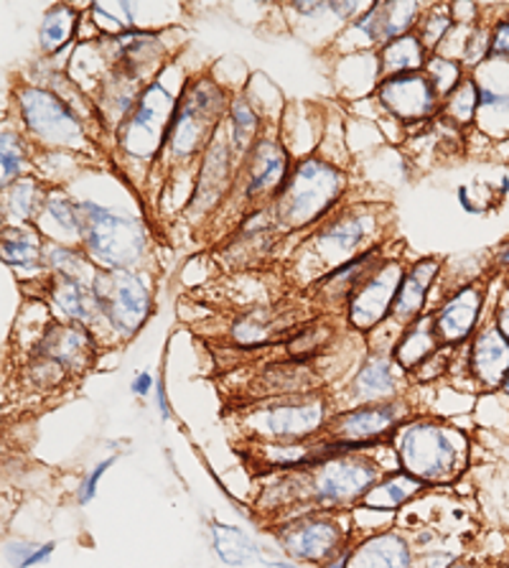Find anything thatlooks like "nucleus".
Segmentation results:
<instances>
[{
	"mask_svg": "<svg viewBox=\"0 0 509 568\" xmlns=\"http://www.w3.org/2000/svg\"><path fill=\"white\" fill-rule=\"evenodd\" d=\"M403 471L420 479L426 487L448 485L461 475L469 459V442L459 428L438 420L403 424L393 436Z\"/></svg>",
	"mask_w": 509,
	"mask_h": 568,
	"instance_id": "f257e3e1",
	"label": "nucleus"
},
{
	"mask_svg": "<svg viewBox=\"0 0 509 568\" xmlns=\"http://www.w3.org/2000/svg\"><path fill=\"white\" fill-rule=\"evenodd\" d=\"M344 192L342 171L322 159H306L291 171L275 196V217L288 227H308L332 210Z\"/></svg>",
	"mask_w": 509,
	"mask_h": 568,
	"instance_id": "f03ea898",
	"label": "nucleus"
},
{
	"mask_svg": "<svg viewBox=\"0 0 509 568\" xmlns=\"http://www.w3.org/2000/svg\"><path fill=\"white\" fill-rule=\"evenodd\" d=\"M383 479V471L375 462L357 454H342L334 459L318 464L311 471L308 493L311 503L318 510H347L362 505L369 489Z\"/></svg>",
	"mask_w": 509,
	"mask_h": 568,
	"instance_id": "7ed1b4c3",
	"label": "nucleus"
},
{
	"mask_svg": "<svg viewBox=\"0 0 509 568\" xmlns=\"http://www.w3.org/2000/svg\"><path fill=\"white\" fill-rule=\"evenodd\" d=\"M84 210V245L102 271H128L143 253V232L138 222L120 217L92 202Z\"/></svg>",
	"mask_w": 509,
	"mask_h": 568,
	"instance_id": "20e7f679",
	"label": "nucleus"
},
{
	"mask_svg": "<svg viewBox=\"0 0 509 568\" xmlns=\"http://www.w3.org/2000/svg\"><path fill=\"white\" fill-rule=\"evenodd\" d=\"M100 314L123 337L133 334L151 316V294L133 273L128 271H98L92 278Z\"/></svg>",
	"mask_w": 509,
	"mask_h": 568,
	"instance_id": "39448f33",
	"label": "nucleus"
},
{
	"mask_svg": "<svg viewBox=\"0 0 509 568\" xmlns=\"http://www.w3.org/2000/svg\"><path fill=\"white\" fill-rule=\"evenodd\" d=\"M21 115L29 131L39 143L54 149H82L84 128L74 110L54 92L41 88H26L19 94Z\"/></svg>",
	"mask_w": 509,
	"mask_h": 568,
	"instance_id": "423d86ee",
	"label": "nucleus"
},
{
	"mask_svg": "<svg viewBox=\"0 0 509 568\" xmlns=\"http://www.w3.org/2000/svg\"><path fill=\"white\" fill-rule=\"evenodd\" d=\"M222 113V94L210 82H200L179 98L176 115L171 120L166 145L176 156H192L214 133Z\"/></svg>",
	"mask_w": 509,
	"mask_h": 568,
	"instance_id": "0eeeda50",
	"label": "nucleus"
},
{
	"mask_svg": "<svg viewBox=\"0 0 509 568\" xmlns=\"http://www.w3.org/2000/svg\"><path fill=\"white\" fill-rule=\"evenodd\" d=\"M403 424H408V408L403 403H367V406L339 413L326 426V432L349 454H357L359 449L385 442L387 436H395Z\"/></svg>",
	"mask_w": 509,
	"mask_h": 568,
	"instance_id": "6e6552de",
	"label": "nucleus"
},
{
	"mask_svg": "<svg viewBox=\"0 0 509 568\" xmlns=\"http://www.w3.org/2000/svg\"><path fill=\"white\" fill-rule=\"evenodd\" d=\"M278 540L298 564L326 566L339 550L347 548V530L329 513L304 515L278 528Z\"/></svg>",
	"mask_w": 509,
	"mask_h": 568,
	"instance_id": "1a4fd4ad",
	"label": "nucleus"
},
{
	"mask_svg": "<svg viewBox=\"0 0 509 568\" xmlns=\"http://www.w3.org/2000/svg\"><path fill=\"white\" fill-rule=\"evenodd\" d=\"M253 432L281 444H298L318 434L326 424V406L322 398H293L255 410Z\"/></svg>",
	"mask_w": 509,
	"mask_h": 568,
	"instance_id": "9d476101",
	"label": "nucleus"
},
{
	"mask_svg": "<svg viewBox=\"0 0 509 568\" xmlns=\"http://www.w3.org/2000/svg\"><path fill=\"white\" fill-rule=\"evenodd\" d=\"M405 268L398 261H385L373 268L359 286L352 291L349 304H347V316L349 324L359 332L375 329L390 318L395 296H398V288L403 283Z\"/></svg>",
	"mask_w": 509,
	"mask_h": 568,
	"instance_id": "9b49d317",
	"label": "nucleus"
},
{
	"mask_svg": "<svg viewBox=\"0 0 509 568\" xmlns=\"http://www.w3.org/2000/svg\"><path fill=\"white\" fill-rule=\"evenodd\" d=\"M375 94L379 105L405 125L426 123L441 110V98H438L426 72L385 77V80L377 82Z\"/></svg>",
	"mask_w": 509,
	"mask_h": 568,
	"instance_id": "f8f14e48",
	"label": "nucleus"
},
{
	"mask_svg": "<svg viewBox=\"0 0 509 568\" xmlns=\"http://www.w3.org/2000/svg\"><path fill=\"white\" fill-rule=\"evenodd\" d=\"M37 355L41 365L54 367L59 373H80L94 359V342L88 326L69 322L54 324L39 342Z\"/></svg>",
	"mask_w": 509,
	"mask_h": 568,
	"instance_id": "ddd939ff",
	"label": "nucleus"
},
{
	"mask_svg": "<svg viewBox=\"0 0 509 568\" xmlns=\"http://www.w3.org/2000/svg\"><path fill=\"white\" fill-rule=\"evenodd\" d=\"M176 105L179 100L166 94L161 82L151 84L149 90L141 92V98H138L131 113H128V120L123 123V141L138 143L155 138L159 145H166L171 120L176 115Z\"/></svg>",
	"mask_w": 509,
	"mask_h": 568,
	"instance_id": "4468645a",
	"label": "nucleus"
},
{
	"mask_svg": "<svg viewBox=\"0 0 509 568\" xmlns=\"http://www.w3.org/2000/svg\"><path fill=\"white\" fill-rule=\"evenodd\" d=\"M481 308H485V288L474 286V283L444 301L441 308L434 314L436 334L444 347H456V344H464L471 337L479 324Z\"/></svg>",
	"mask_w": 509,
	"mask_h": 568,
	"instance_id": "2eb2a0df",
	"label": "nucleus"
},
{
	"mask_svg": "<svg viewBox=\"0 0 509 568\" xmlns=\"http://www.w3.org/2000/svg\"><path fill=\"white\" fill-rule=\"evenodd\" d=\"M469 369L471 377L485 390H497L505 385V377L509 373V342L497 324L481 329L474 337L471 352H469Z\"/></svg>",
	"mask_w": 509,
	"mask_h": 568,
	"instance_id": "dca6fc26",
	"label": "nucleus"
},
{
	"mask_svg": "<svg viewBox=\"0 0 509 568\" xmlns=\"http://www.w3.org/2000/svg\"><path fill=\"white\" fill-rule=\"evenodd\" d=\"M418 3H387V0H379V3L369 6V11L355 23V31L367 37L369 44L385 47L410 33L413 26L418 23Z\"/></svg>",
	"mask_w": 509,
	"mask_h": 568,
	"instance_id": "f3484780",
	"label": "nucleus"
},
{
	"mask_svg": "<svg viewBox=\"0 0 509 568\" xmlns=\"http://www.w3.org/2000/svg\"><path fill=\"white\" fill-rule=\"evenodd\" d=\"M291 161L286 149L278 141H261L253 145L250 153V174H247V196L273 194L278 196L283 186L288 184Z\"/></svg>",
	"mask_w": 509,
	"mask_h": 568,
	"instance_id": "a211bd4d",
	"label": "nucleus"
},
{
	"mask_svg": "<svg viewBox=\"0 0 509 568\" xmlns=\"http://www.w3.org/2000/svg\"><path fill=\"white\" fill-rule=\"evenodd\" d=\"M438 271H441V263L434 261V257L413 263L410 268L405 271L398 296H395V304H393V314H390V318L400 322L403 329L410 322H416L418 316H423V308H426L430 288H434V281L438 278Z\"/></svg>",
	"mask_w": 509,
	"mask_h": 568,
	"instance_id": "6ab92c4d",
	"label": "nucleus"
},
{
	"mask_svg": "<svg viewBox=\"0 0 509 568\" xmlns=\"http://www.w3.org/2000/svg\"><path fill=\"white\" fill-rule=\"evenodd\" d=\"M441 349L444 344L436 334L434 314H423L403 329L400 339L395 342L393 347V359L403 373H410V369H418L420 365H426L428 359Z\"/></svg>",
	"mask_w": 509,
	"mask_h": 568,
	"instance_id": "aec40b11",
	"label": "nucleus"
},
{
	"mask_svg": "<svg viewBox=\"0 0 509 568\" xmlns=\"http://www.w3.org/2000/svg\"><path fill=\"white\" fill-rule=\"evenodd\" d=\"M349 568H413L408 540L398 532H377L355 546Z\"/></svg>",
	"mask_w": 509,
	"mask_h": 568,
	"instance_id": "412c9836",
	"label": "nucleus"
},
{
	"mask_svg": "<svg viewBox=\"0 0 509 568\" xmlns=\"http://www.w3.org/2000/svg\"><path fill=\"white\" fill-rule=\"evenodd\" d=\"M51 304H54L69 322L84 326L102 318L92 283H84L82 278H74V275H59V281H54V286H51Z\"/></svg>",
	"mask_w": 509,
	"mask_h": 568,
	"instance_id": "4be33fe9",
	"label": "nucleus"
},
{
	"mask_svg": "<svg viewBox=\"0 0 509 568\" xmlns=\"http://www.w3.org/2000/svg\"><path fill=\"white\" fill-rule=\"evenodd\" d=\"M398 365L395 359L387 357H373L365 365L352 383V395L367 406V403H383L385 398H393L398 393Z\"/></svg>",
	"mask_w": 509,
	"mask_h": 568,
	"instance_id": "5701e85b",
	"label": "nucleus"
},
{
	"mask_svg": "<svg viewBox=\"0 0 509 568\" xmlns=\"http://www.w3.org/2000/svg\"><path fill=\"white\" fill-rule=\"evenodd\" d=\"M377 59H379L377 74L379 80H385V77H395V74L423 72V67L428 62V51L420 44L416 31H410L379 49Z\"/></svg>",
	"mask_w": 509,
	"mask_h": 568,
	"instance_id": "b1692460",
	"label": "nucleus"
},
{
	"mask_svg": "<svg viewBox=\"0 0 509 568\" xmlns=\"http://www.w3.org/2000/svg\"><path fill=\"white\" fill-rule=\"evenodd\" d=\"M426 485L416 479L408 471H395V475H387L377 481V485L369 489L362 507L365 510H398V507L408 505L413 497H418Z\"/></svg>",
	"mask_w": 509,
	"mask_h": 568,
	"instance_id": "393cba45",
	"label": "nucleus"
},
{
	"mask_svg": "<svg viewBox=\"0 0 509 568\" xmlns=\"http://www.w3.org/2000/svg\"><path fill=\"white\" fill-rule=\"evenodd\" d=\"M212 540L217 556L227 566H245L261 556V550L250 540L247 532L235 528V525L212 523Z\"/></svg>",
	"mask_w": 509,
	"mask_h": 568,
	"instance_id": "a878e982",
	"label": "nucleus"
},
{
	"mask_svg": "<svg viewBox=\"0 0 509 568\" xmlns=\"http://www.w3.org/2000/svg\"><path fill=\"white\" fill-rule=\"evenodd\" d=\"M47 245L41 243L39 232L33 230H8L3 235V263L11 265V268H31V265H39L44 261Z\"/></svg>",
	"mask_w": 509,
	"mask_h": 568,
	"instance_id": "bb28decb",
	"label": "nucleus"
},
{
	"mask_svg": "<svg viewBox=\"0 0 509 568\" xmlns=\"http://www.w3.org/2000/svg\"><path fill=\"white\" fill-rule=\"evenodd\" d=\"M77 23H80V19L69 6L59 3L49 8L39 29V44L44 49V54H57L59 49H64L74 39Z\"/></svg>",
	"mask_w": 509,
	"mask_h": 568,
	"instance_id": "cd10ccee",
	"label": "nucleus"
},
{
	"mask_svg": "<svg viewBox=\"0 0 509 568\" xmlns=\"http://www.w3.org/2000/svg\"><path fill=\"white\" fill-rule=\"evenodd\" d=\"M479 82L474 77H464V82L456 88L448 98L441 102V110L438 113L444 120L454 123L456 128L469 125L479 113Z\"/></svg>",
	"mask_w": 509,
	"mask_h": 568,
	"instance_id": "c85d7f7f",
	"label": "nucleus"
},
{
	"mask_svg": "<svg viewBox=\"0 0 509 568\" xmlns=\"http://www.w3.org/2000/svg\"><path fill=\"white\" fill-rule=\"evenodd\" d=\"M423 72H426L430 84H434V90L438 92L441 102L464 82V69L459 59L444 54H428V62L423 67Z\"/></svg>",
	"mask_w": 509,
	"mask_h": 568,
	"instance_id": "c756f323",
	"label": "nucleus"
},
{
	"mask_svg": "<svg viewBox=\"0 0 509 568\" xmlns=\"http://www.w3.org/2000/svg\"><path fill=\"white\" fill-rule=\"evenodd\" d=\"M39 210V186L33 179H23V182L11 184L6 194V212H11L13 220L26 222L31 220Z\"/></svg>",
	"mask_w": 509,
	"mask_h": 568,
	"instance_id": "7c9ffc66",
	"label": "nucleus"
},
{
	"mask_svg": "<svg viewBox=\"0 0 509 568\" xmlns=\"http://www.w3.org/2000/svg\"><path fill=\"white\" fill-rule=\"evenodd\" d=\"M362 237H365V225L359 220H339L322 232V243L334 245L339 253L357 251Z\"/></svg>",
	"mask_w": 509,
	"mask_h": 568,
	"instance_id": "2f4dec72",
	"label": "nucleus"
},
{
	"mask_svg": "<svg viewBox=\"0 0 509 568\" xmlns=\"http://www.w3.org/2000/svg\"><path fill=\"white\" fill-rule=\"evenodd\" d=\"M230 123H232V143L235 149H247V145H255L253 138L257 133V115L253 113V108L247 105L245 100H235L230 110Z\"/></svg>",
	"mask_w": 509,
	"mask_h": 568,
	"instance_id": "473e14b6",
	"label": "nucleus"
},
{
	"mask_svg": "<svg viewBox=\"0 0 509 568\" xmlns=\"http://www.w3.org/2000/svg\"><path fill=\"white\" fill-rule=\"evenodd\" d=\"M0 159H3V186L8 189L16 184V179L21 176L26 169V145L16 133H3V143H0Z\"/></svg>",
	"mask_w": 509,
	"mask_h": 568,
	"instance_id": "72a5a7b5",
	"label": "nucleus"
},
{
	"mask_svg": "<svg viewBox=\"0 0 509 568\" xmlns=\"http://www.w3.org/2000/svg\"><path fill=\"white\" fill-rule=\"evenodd\" d=\"M451 29H454V16L434 11L430 16H426V19H420L416 37L420 39V44L426 47L428 54H430V51H434V54H438V47L444 44L446 37H448V31H451Z\"/></svg>",
	"mask_w": 509,
	"mask_h": 568,
	"instance_id": "f704fd0d",
	"label": "nucleus"
},
{
	"mask_svg": "<svg viewBox=\"0 0 509 568\" xmlns=\"http://www.w3.org/2000/svg\"><path fill=\"white\" fill-rule=\"evenodd\" d=\"M57 544H44V546H33V544H11L6 548V558L11 561L13 568H33L47 564L51 556H54Z\"/></svg>",
	"mask_w": 509,
	"mask_h": 568,
	"instance_id": "c9c22d12",
	"label": "nucleus"
},
{
	"mask_svg": "<svg viewBox=\"0 0 509 568\" xmlns=\"http://www.w3.org/2000/svg\"><path fill=\"white\" fill-rule=\"evenodd\" d=\"M489 47H491V37H487L485 31L477 29L469 33V39H464L461 47V64H479L489 57Z\"/></svg>",
	"mask_w": 509,
	"mask_h": 568,
	"instance_id": "e433bc0d",
	"label": "nucleus"
},
{
	"mask_svg": "<svg viewBox=\"0 0 509 568\" xmlns=\"http://www.w3.org/2000/svg\"><path fill=\"white\" fill-rule=\"evenodd\" d=\"M112 464H115V456H110V459L100 462L98 467H94V469L90 471L88 479L82 481V487H80V503H82V505H88V503L94 500V495H98L100 479H102V475H105V471L112 467Z\"/></svg>",
	"mask_w": 509,
	"mask_h": 568,
	"instance_id": "4c0bfd02",
	"label": "nucleus"
},
{
	"mask_svg": "<svg viewBox=\"0 0 509 568\" xmlns=\"http://www.w3.org/2000/svg\"><path fill=\"white\" fill-rule=\"evenodd\" d=\"M491 59H502L509 62V23H499L495 31H491V47H489Z\"/></svg>",
	"mask_w": 509,
	"mask_h": 568,
	"instance_id": "58836bf2",
	"label": "nucleus"
},
{
	"mask_svg": "<svg viewBox=\"0 0 509 568\" xmlns=\"http://www.w3.org/2000/svg\"><path fill=\"white\" fill-rule=\"evenodd\" d=\"M133 395H138V398H143V395H149L151 390H155V383H153V375L151 373H141L135 375V381L131 385Z\"/></svg>",
	"mask_w": 509,
	"mask_h": 568,
	"instance_id": "ea45409f",
	"label": "nucleus"
},
{
	"mask_svg": "<svg viewBox=\"0 0 509 568\" xmlns=\"http://www.w3.org/2000/svg\"><path fill=\"white\" fill-rule=\"evenodd\" d=\"M155 408H159L163 420L171 418V408H169V398H166V385H163V381L155 383Z\"/></svg>",
	"mask_w": 509,
	"mask_h": 568,
	"instance_id": "a19ab883",
	"label": "nucleus"
},
{
	"mask_svg": "<svg viewBox=\"0 0 509 568\" xmlns=\"http://www.w3.org/2000/svg\"><path fill=\"white\" fill-rule=\"evenodd\" d=\"M352 554H355V546H347L344 550H339L329 564H326L324 568H349V561H352Z\"/></svg>",
	"mask_w": 509,
	"mask_h": 568,
	"instance_id": "79ce46f5",
	"label": "nucleus"
},
{
	"mask_svg": "<svg viewBox=\"0 0 509 568\" xmlns=\"http://www.w3.org/2000/svg\"><path fill=\"white\" fill-rule=\"evenodd\" d=\"M497 329L502 332L509 342V306H505L502 312H497Z\"/></svg>",
	"mask_w": 509,
	"mask_h": 568,
	"instance_id": "37998d69",
	"label": "nucleus"
},
{
	"mask_svg": "<svg viewBox=\"0 0 509 568\" xmlns=\"http://www.w3.org/2000/svg\"><path fill=\"white\" fill-rule=\"evenodd\" d=\"M497 261L502 263V265H509V243L502 247V251H499V255H497Z\"/></svg>",
	"mask_w": 509,
	"mask_h": 568,
	"instance_id": "c03bdc74",
	"label": "nucleus"
},
{
	"mask_svg": "<svg viewBox=\"0 0 509 568\" xmlns=\"http://www.w3.org/2000/svg\"><path fill=\"white\" fill-rule=\"evenodd\" d=\"M267 568H301L298 564H288V561H271Z\"/></svg>",
	"mask_w": 509,
	"mask_h": 568,
	"instance_id": "a18cd8bd",
	"label": "nucleus"
},
{
	"mask_svg": "<svg viewBox=\"0 0 509 568\" xmlns=\"http://www.w3.org/2000/svg\"><path fill=\"white\" fill-rule=\"evenodd\" d=\"M448 568H481V566H477V564H459V561H454L451 566Z\"/></svg>",
	"mask_w": 509,
	"mask_h": 568,
	"instance_id": "49530a36",
	"label": "nucleus"
},
{
	"mask_svg": "<svg viewBox=\"0 0 509 568\" xmlns=\"http://www.w3.org/2000/svg\"><path fill=\"white\" fill-rule=\"evenodd\" d=\"M502 390H505V395L509 398V373H507V377H505V385H502Z\"/></svg>",
	"mask_w": 509,
	"mask_h": 568,
	"instance_id": "de8ad7c7",
	"label": "nucleus"
}]
</instances>
